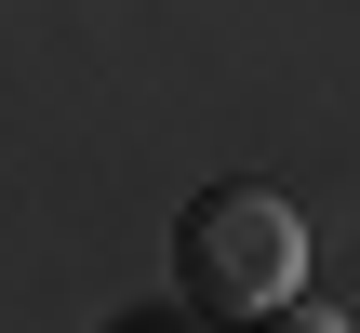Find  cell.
Here are the masks:
<instances>
[{"label":"cell","mask_w":360,"mask_h":333,"mask_svg":"<svg viewBox=\"0 0 360 333\" xmlns=\"http://www.w3.org/2000/svg\"><path fill=\"white\" fill-rule=\"evenodd\" d=\"M174 280H187L200 320H254V307H281V294L307 280V227H294V200H281V187H200V200H187V240H174Z\"/></svg>","instance_id":"6da1fadb"},{"label":"cell","mask_w":360,"mask_h":333,"mask_svg":"<svg viewBox=\"0 0 360 333\" xmlns=\"http://www.w3.org/2000/svg\"><path fill=\"white\" fill-rule=\"evenodd\" d=\"M254 333H347V320H334V307H294V294H281V307H254Z\"/></svg>","instance_id":"7a4b0ae2"}]
</instances>
